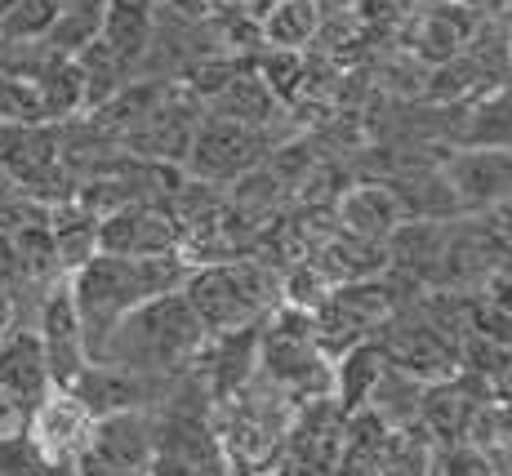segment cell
Segmentation results:
<instances>
[{"label": "cell", "instance_id": "1", "mask_svg": "<svg viewBox=\"0 0 512 476\" xmlns=\"http://www.w3.org/2000/svg\"><path fill=\"white\" fill-rule=\"evenodd\" d=\"M192 263L183 250L174 254H147V259H125V254H103L98 250L90 263L67 272V290H72L76 316H81V339L90 361L103 356V343L112 339L116 321L134 312L139 303L156 299V294L183 290Z\"/></svg>", "mask_w": 512, "mask_h": 476}, {"label": "cell", "instance_id": "2", "mask_svg": "<svg viewBox=\"0 0 512 476\" xmlns=\"http://www.w3.org/2000/svg\"><path fill=\"white\" fill-rule=\"evenodd\" d=\"M205 343H210V334L196 321L192 303L183 299V290H170L125 312L112 339L103 343L98 361L125 365V370L152 374V379H170V374L192 370Z\"/></svg>", "mask_w": 512, "mask_h": 476}, {"label": "cell", "instance_id": "3", "mask_svg": "<svg viewBox=\"0 0 512 476\" xmlns=\"http://www.w3.org/2000/svg\"><path fill=\"white\" fill-rule=\"evenodd\" d=\"M183 299L192 303L205 334H228L254 325L281 303V267L263 254H241L228 263H196L183 281Z\"/></svg>", "mask_w": 512, "mask_h": 476}, {"label": "cell", "instance_id": "4", "mask_svg": "<svg viewBox=\"0 0 512 476\" xmlns=\"http://www.w3.org/2000/svg\"><path fill=\"white\" fill-rule=\"evenodd\" d=\"M406 294L397 290V276L383 272L370 276V281H348V285H334L326 294V303L312 307V330H317V347L339 361L348 347H357L361 339H374L383 321L401 307Z\"/></svg>", "mask_w": 512, "mask_h": 476}, {"label": "cell", "instance_id": "5", "mask_svg": "<svg viewBox=\"0 0 512 476\" xmlns=\"http://www.w3.org/2000/svg\"><path fill=\"white\" fill-rule=\"evenodd\" d=\"M290 130H254V125H236L223 116H201L196 138L187 147L183 165L201 183H236L241 174H250L254 165L268 161V152H277Z\"/></svg>", "mask_w": 512, "mask_h": 476}, {"label": "cell", "instance_id": "6", "mask_svg": "<svg viewBox=\"0 0 512 476\" xmlns=\"http://www.w3.org/2000/svg\"><path fill=\"white\" fill-rule=\"evenodd\" d=\"M90 432H94V414L63 388H49L45 401L27 414V441L41 454V463L58 472H76V463L90 450Z\"/></svg>", "mask_w": 512, "mask_h": 476}, {"label": "cell", "instance_id": "7", "mask_svg": "<svg viewBox=\"0 0 512 476\" xmlns=\"http://www.w3.org/2000/svg\"><path fill=\"white\" fill-rule=\"evenodd\" d=\"M179 245L183 232L170 201H130L98 218V250L103 254L147 259V254H174Z\"/></svg>", "mask_w": 512, "mask_h": 476}, {"label": "cell", "instance_id": "8", "mask_svg": "<svg viewBox=\"0 0 512 476\" xmlns=\"http://www.w3.org/2000/svg\"><path fill=\"white\" fill-rule=\"evenodd\" d=\"M36 334H41V347H45V365H49V383L63 392L76 388V379L85 374L90 365V352H85V339H81V316H76V303H72V290H67V276L54 281L45 290L41 307H36Z\"/></svg>", "mask_w": 512, "mask_h": 476}, {"label": "cell", "instance_id": "9", "mask_svg": "<svg viewBox=\"0 0 512 476\" xmlns=\"http://www.w3.org/2000/svg\"><path fill=\"white\" fill-rule=\"evenodd\" d=\"M450 192L459 201V214L499 210L512 201V152L504 147H459L441 161Z\"/></svg>", "mask_w": 512, "mask_h": 476}, {"label": "cell", "instance_id": "10", "mask_svg": "<svg viewBox=\"0 0 512 476\" xmlns=\"http://www.w3.org/2000/svg\"><path fill=\"white\" fill-rule=\"evenodd\" d=\"M49 365L36 325L9 321V330L0 334V401L18 405L23 414H32L36 405L49 396Z\"/></svg>", "mask_w": 512, "mask_h": 476}, {"label": "cell", "instance_id": "11", "mask_svg": "<svg viewBox=\"0 0 512 476\" xmlns=\"http://www.w3.org/2000/svg\"><path fill=\"white\" fill-rule=\"evenodd\" d=\"M90 454L94 463H103L116 476H143L152 472L156 459V428L147 419V410H116L94 419L90 432Z\"/></svg>", "mask_w": 512, "mask_h": 476}, {"label": "cell", "instance_id": "12", "mask_svg": "<svg viewBox=\"0 0 512 476\" xmlns=\"http://www.w3.org/2000/svg\"><path fill=\"white\" fill-rule=\"evenodd\" d=\"M72 396L94 419H103V414H116V410H147L156 396H165V379L125 370V365H112V361H90L85 374L76 379Z\"/></svg>", "mask_w": 512, "mask_h": 476}, {"label": "cell", "instance_id": "13", "mask_svg": "<svg viewBox=\"0 0 512 476\" xmlns=\"http://www.w3.org/2000/svg\"><path fill=\"white\" fill-rule=\"evenodd\" d=\"M334 218H339V227L343 232H352V236L388 241V236L406 223V210H401L397 192H392L388 183L370 178V183H357V187H348V192H339V201H334Z\"/></svg>", "mask_w": 512, "mask_h": 476}, {"label": "cell", "instance_id": "14", "mask_svg": "<svg viewBox=\"0 0 512 476\" xmlns=\"http://www.w3.org/2000/svg\"><path fill=\"white\" fill-rule=\"evenodd\" d=\"M321 272L330 276L334 285H348V281H370V276H383L392 267L388 259V245L383 241H366V236H352V232H330L317 250L308 254Z\"/></svg>", "mask_w": 512, "mask_h": 476}, {"label": "cell", "instance_id": "15", "mask_svg": "<svg viewBox=\"0 0 512 476\" xmlns=\"http://www.w3.org/2000/svg\"><path fill=\"white\" fill-rule=\"evenodd\" d=\"M49 236H54V250L63 272H76L81 263H90L98 254V214L90 205H81L76 196L49 205Z\"/></svg>", "mask_w": 512, "mask_h": 476}, {"label": "cell", "instance_id": "16", "mask_svg": "<svg viewBox=\"0 0 512 476\" xmlns=\"http://www.w3.org/2000/svg\"><path fill=\"white\" fill-rule=\"evenodd\" d=\"M383 365H388V356H383V347L374 339H361L357 347H348V352L334 361V405L343 410V419L366 410Z\"/></svg>", "mask_w": 512, "mask_h": 476}, {"label": "cell", "instance_id": "17", "mask_svg": "<svg viewBox=\"0 0 512 476\" xmlns=\"http://www.w3.org/2000/svg\"><path fill=\"white\" fill-rule=\"evenodd\" d=\"M32 89H36V98H41L45 121H72L76 112H85V76L72 54L49 58L45 72L32 81Z\"/></svg>", "mask_w": 512, "mask_h": 476}, {"label": "cell", "instance_id": "18", "mask_svg": "<svg viewBox=\"0 0 512 476\" xmlns=\"http://www.w3.org/2000/svg\"><path fill=\"white\" fill-rule=\"evenodd\" d=\"M152 9H134V5H121V0H107V18H103V41L112 49L116 58H121L125 67H139L147 58V49H152Z\"/></svg>", "mask_w": 512, "mask_h": 476}, {"label": "cell", "instance_id": "19", "mask_svg": "<svg viewBox=\"0 0 512 476\" xmlns=\"http://www.w3.org/2000/svg\"><path fill=\"white\" fill-rule=\"evenodd\" d=\"M459 147H504L512 152V85H490L468 112Z\"/></svg>", "mask_w": 512, "mask_h": 476}, {"label": "cell", "instance_id": "20", "mask_svg": "<svg viewBox=\"0 0 512 476\" xmlns=\"http://www.w3.org/2000/svg\"><path fill=\"white\" fill-rule=\"evenodd\" d=\"M103 18H107V0H63L54 27L45 32V45L54 54H81L85 45H94L103 36Z\"/></svg>", "mask_w": 512, "mask_h": 476}, {"label": "cell", "instance_id": "21", "mask_svg": "<svg viewBox=\"0 0 512 476\" xmlns=\"http://www.w3.org/2000/svg\"><path fill=\"white\" fill-rule=\"evenodd\" d=\"M423 388H428V383L410 379L406 370H397V365H383V374H379V383H374L366 410L379 414V419L388 423V428H406V423H415V419H419Z\"/></svg>", "mask_w": 512, "mask_h": 476}, {"label": "cell", "instance_id": "22", "mask_svg": "<svg viewBox=\"0 0 512 476\" xmlns=\"http://www.w3.org/2000/svg\"><path fill=\"white\" fill-rule=\"evenodd\" d=\"M432 463H437V445L423 432V423H406V428H392L388 441H383V463L379 476H432Z\"/></svg>", "mask_w": 512, "mask_h": 476}, {"label": "cell", "instance_id": "23", "mask_svg": "<svg viewBox=\"0 0 512 476\" xmlns=\"http://www.w3.org/2000/svg\"><path fill=\"white\" fill-rule=\"evenodd\" d=\"M263 41L277 49H303L321 27V5L317 0H277L263 18Z\"/></svg>", "mask_w": 512, "mask_h": 476}, {"label": "cell", "instance_id": "24", "mask_svg": "<svg viewBox=\"0 0 512 476\" xmlns=\"http://www.w3.org/2000/svg\"><path fill=\"white\" fill-rule=\"evenodd\" d=\"M330 290H334V281L312 259H294V263L281 267V303L312 312V307L326 303Z\"/></svg>", "mask_w": 512, "mask_h": 476}, {"label": "cell", "instance_id": "25", "mask_svg": "<svg viewBox=\"0 0 512 476\" xmlns=\"http://www.w3.org/2000/svg\"><path fill=\"white\" fill-rule=\"evenodd\" d=\"M58 9H63V0H18V5L0 18V41H45Z\"/></svg>", "mask_w": 512, "mask_h": 476}, {"label": "cell", "instance_id": "26", "mask_svg": "<svg viewBox=\"0 0 512 476\" xmlns=\"http://www.w3.org/2000/svg\"><path fill=\"white\" fill-rule=\"evenodd\" d=\"M432 476H508L499 450H481V445H450V450H437V463H432Z\"/></svg>", "mask_w": 512, "mask_h": 476}, {"label": "cell", "instance_id": "27", "mask_svg": "<svg viewBox=\"0 0 512 476\" xmlns=\"http://www.w3.org/2000/svg\"><path fill=\"white\" fill-rule=\"evenodd\" d=\"M499 450V459H504V468H508V476H512V445H495Z\"/></svg>", "mask_w": 512, "mask_h": 476}, {"label": "cell", "instance_id": "28", "mask_svg": "<svg viewBox=\"0 0 512 476\" xmlns=\"http://www.w3.org/2000/svg\"><path fill=\"white\" fill-rule=\"evenodd\" d=\"M14 5H18V0H0V18H5L9 9H14Z\"/></svg>", "mask_w": 512, "mask_h": 476}, {"label": "cell", "instance_id": "29", "mask_svg": "<svg viewBox=\"0 0 512 476\" xmlns=\"http://www.w3.org/2000/svg\"><path fill=\"white\" fill-rule=\"evenodd\" d=\"M0 183H5V170H0Z\"/></svg>", "mask_w": 512, "mask_h": 476}, {"label": "cell", "instance_id": "30", "mask_svg": "<svg viewBox=\"0 0 512 476\" xmlns=\"http://www.w3.org/2000/svg\"><path fill=\"white\" fill-rule=\"evenodd\" d=\"M508 85H512V72H508Z\"/></svg>", "mask_w": 512, "mask_h": 476}, {"label": "cell", "instance_id": "31", "mask_svg": "<svg viewBox=\"0 0 512 476\" xmlns=\"http://www.w3.org/2000/svg\"><path fill=\"white\" fill-rule=\"evenodd\" d=\"M263 476H272V472H263Z\"/></svg>", "mask_w": 512, "mask_h": 476}]
</instances>
